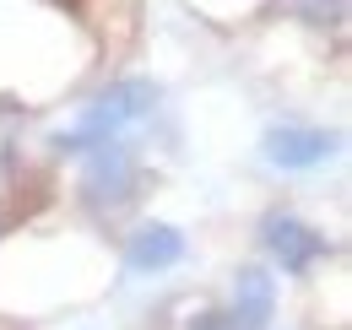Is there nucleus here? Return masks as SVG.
I'll return each instance as SVG.
<instances>
[{"instance_id":"nucleus-4","label":"nucleus","mask_w":352,"mask_h":330,"mask_svg":"<svg viewBox=\"0 0 352 330\" xmlns=\"http://www.w3.org/2000/svg\"><path fill=\"white\" fill-rule=\"evenodd\" d=\"M342 146L336 130H320V124H276L265 130V163H276L282 173H309V168L331 163Z\"/></svg>"},{"instance_id":"nucleus-7","label":"nucleus","mask_w":352,"mask_h":330,"mask_svg":"<svg viewBox=\"0 0 352 330\" xmlns=\"http://www.w3.org/2000/svg\"><path fill=\"white\" fill-rule=\"evenodd\" d=\"M71 11L109 43H131L135 38V16H141L135 0H71Z\"/></svg>"},{"instance_id":"nucleus-5","label":"nucleus","mask_w":352,"mask_h":330,"mask_svg":"<svg viewBox=\"0 0 352 330\" xmlns=\"http://www.w3.org/2000/svg\"><path fill=\"white\" fill-rule=\"evenodd\" d=\"M184 260V233L174 222H135V233L125 239V265L131 271H168Z\"/></svg>"},{"instance_id":"nucleus-1","label":"nucleus","mask_w":352,"mask_h":330,"mask_svg":"<svg viewBox=\"0 0 352 330\" xmlns=\"http://www.w3.org/2000/svg\"><path fill=\"white\" fill-rule=\"evenodd\" d=\"M157 98H163L157 82H146V76H120V82L103 87L87 109L76 114V124L60 130L49 146L65 152V157H76V152H92V146H103V141H120L125 130H135L141 120H152Z\"/></svg>"},{"instance_id":"nucleus-8","label":"nucleus","mask_w":352,"mask_h":330,"mask_svg":"<svg viewBox=\"0 0 352 330\" xmlns=\"http://www.w3.org/2000/svg\"><path fill=\"white\" fill-rule=\"evenodd\" d=\"M282 6L309 28H342V16H347V0H282Z\"/></svg>"},{"instance_id":"nucleus-3","label":"nucleus","mask_w":352,"mask_h":330,"mask_svg":"<svg viewBox=\"0 0 352 330\" xmlns=\"http://www.w3.org/2000/svg\"><path fill=\"white\" fill-rule=\"evenodd\" d=\"M261 239H265L271 260H276L287 276H309V271L331 254L325 233H320V228H309V222H298V217H287V211H271V217H265Z\"/></svg>"},{"instance_id":"nucleus-2","label":"nucleus","mask_w":352,"mask_h":330,"mask_svg":"<svg viewBox=\"0 0 352 330\" xmlns=\"http://www.w3.org/2000/svg\"><path fill=\"white\" fill-rule=\"evenodd\" d=\"M76 190H82V201H87L92 211L131 206L135 195H141V157H135V146H125V141H103V146H92Z\"/></svg>"},{"instance_id":"nucleus-9","label":"nucleus","mask_w":352,"mask_h":330,"mask_svg":"<svg viewBox=\"0 0 352 330\" xmlns=\"http://www.w3.org/2000/svg\"><path fill=\"white\" fill-rule=\"evenodd\" d=\"M190 330H239V325H233V314H222V309H201V314L190 320Z\"/></svg>"},{"instance_id":"nucleus-6","label":"nucleus","mask_w":352,"mask_h":330,"mask_svg":"<svg viewBox=\"0 0 352 330\" xmlns=\"http://www.w3.org/2000/svg\"><path fill=\"white\" fill-rule=\"evenodd\" d=\"M276 314V282L265 265H239L233 271V325L239 330H265Z\"/></svg>"}]
</instances>
